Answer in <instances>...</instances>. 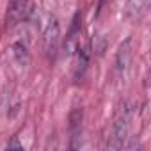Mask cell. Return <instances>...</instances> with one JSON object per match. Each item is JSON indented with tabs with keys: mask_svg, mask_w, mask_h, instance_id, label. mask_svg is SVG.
<instances>
[{
	"mask_svg": "<svg viewBox=\"0 0 151 151\" xmlns=\"http://www.w3.org/2000/svg\"><path fill=\"white\" fill-rule=\"evenodd\" d=\"M128 121H130V116H128V109L123 105V109H119L116 119H114V126H112V137H110V142H109V147L112 149H121L124 146V140H126V135H128Z\"/></svg>",
	"mask_w": 151,
	"mask_h": 151,
	"instance_id": "6da1fadb",
	"label": "cell"
},
{
	"mask_svg": "<svg viewBox=\"0 0 151 151\" xmlns=\"http://www.w3.org/2000/svg\"><path fill=\"white\" fill-rule=\"evenodd\" d=\"M59 41H60V30H59V22L55 18H50V22L45 27L43 32V48L48 59L53 60L57 50H59Z\"/></svg>",
	"mask_w": 151,
	"mask_h": 151,
	"instance_id": "7a4b0ae2",
	"label": "cell"
},
{
	"mask_svg": "<svg viewBox=\"0 0 151 151\" xmlns=\"http://www.w3.org/2000/svg\"><path fill=\"white\" fill-rule=\"evenodd\" d=\"M29 13V0H11L9 2V11H7V25L14 27Z\"/></svg>",
	"mask_w": 151,
	"mask_h": 151,
	"instance_id": "3957f363",
	"label": "cell"
},
{
	"mask_svg": "<svg viewBox=\"0 0 151 151\" xmlns=\"http://www.w3.org/2000/svg\"><path fill=\"white\" fill-rule=\"evenodd\" d=\"M130 59H132V37H128L121 46H119V52H117V57H116V66L119 71H124L130 64Z\"/></svg>",
	"mask_w": 151,
	"mask_h": 151,
	"instance_id": "277c9868",
	"label": "cell"
},
{
	"mask_svg": "<svg viewBox=\"0 0 151 151\" xmlns=\"http://www.w3.org/2000/svg\"><path fill=\"white\" fill-rule=\"evenodd\" d=\"M7 147H9V149H11V147H22V144H20V142L16 140V137H14V140H13L11 144H7Z\"/></svg>",
	"mask_w": 151,
	"mask_h": 151,
	"instance_id": "5b68a950",
	"label": "cell"
},
{
	"mask_svg": "<svg viewBox=\"0 0 151 151\" xmlns=\"http://www.w3.org/2000/svg\"><path fill=\"white\" fill-rule=\"evenodd\" d=\"M103 4H105V0H101V4H100V9H98V11H101V7H103Z\"/></svg>",
	"mask_w": 151,
	"mask_h": 151,
	"instance_id": "8992f818",
	"label": "cell"
}]
</instances>
